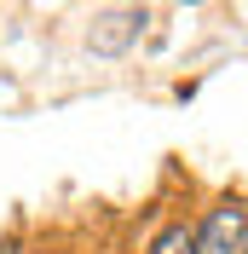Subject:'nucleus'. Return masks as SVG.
Listing matches in <instances>:
<instances>
[{
  "label": "nucleus",
  "mask_w": 248,
  "mask_h": 254,
  "mask_svg": "<svg viewBox=\"0 0 248 254\" xmlns=\"http://www.w3.org/2000/svg\"><path fill=\"white\" fill-rule=\"evenodd\" d=\"M248 249V214L237 202H219L196 225V254H243Z\"/></svg>",
  "instance_id": "f257e3e1"
},
{
  "label": "nucleus",
  "mask_w": 248,
  "mask_h": 254,
  "mask_svg": "<svg viewBox=\"0 0 248 254\" xmlns=\"http://www.w3.org/2000/svg\"><path fill=\"white\" fill-rule=\"evenodd\" d=\"M150 254H196V231H190V225H168V231L150 243Z\"/></svg>",
  "instance_id": "f03ea898"
},
{
  "label": "nucleus",
  "mask_w": 248,
  "mask_h": 254,
  "mask_svg": "<svg viewBox=\"0 0 248 254\" xmlns=\"http://www.w3.org/2000/svg\"><path fill=\"white\" fill-rule=\"evenodd\" d=\"M0 254H17V243H0Z\"/></svg>",
  "instance_id": "7ed1b4c3"
},
{
  "label": "nucleus",
  "mask_w": 248,
  "mask_h": 254,
  "mask_svg": "<svg viewBox=\"0 0 248 254\" xmlns=\"http://www.w3.org/2000/svg\"><path fill=\"white\" fill-rule=\"evenodd\" d=\"M243 254H248V249H243Z\"/></svg>",
  "instance_id": "20e7f679"
}]
</instances>
